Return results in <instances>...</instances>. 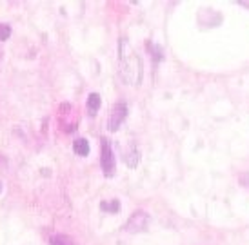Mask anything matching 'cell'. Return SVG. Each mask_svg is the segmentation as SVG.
Listing matches in <instances>:
<instances>
[{
	"mask_svg": "<svg viewBox=\"0 0 249 245\" xmlns=\"http://www.w3.org/2000/svg\"><path fill=\"white\" fill-rule=\"evenodd\" d=\"M149 224H151L149 212L144 209H135L131 214H129V218L125 220V224L122 229H124L125 232H129V234H139V232L147 231Z\"/></svg>",
	"mask_w": 249,
	"mask_h": 245,
	"instance_id": "cell-4",
	"label": "cell"
},
{
	"mask_svg": "<svg viewBox=\"0 0 249 245\" xmlns=\"http://www.w3.org/2000/svg\"><path fill=\"white\" fill-rule=\"evenodd\" d=\"M100 107H102V97H100V93H95L91 91L86 98V113H88V116H97V113L100 111Z\"/></svg>",
	"mask_w": 249,
	"mask_h": 245,
	"instance_id": "cell-7",
	"label": "cell"
},
{
	"mask_svg": "<svg viewBox=\"0 0 249 245\" xmlns=\"http://www.w3.org/2000/svg\"><path fill=\"white\" fill-rule=\"evenodd\" d=\"M49 245H76L75 240L71 238L70 234H66V232H53L48 240Z\"/></svg>",
	"mask_w": 249,
	"mask_h": 245,
	"instance_id": "cell-9",
	"label": "cell"
},
{
	"mask_svg": "<svg viewBox=\"0 0 249 245\" xmlns=\"http://www.w3.org/2000/svg\"><path fill=\"white\" fill-rule=\"evenodd\" d=\"M100 169H102V175L106 178H113L117 173V158H115V151L111 147L109 140L102 136L100 138Z\"/></svg>",
	"mask_w": 249,
	"mask_h": 245,
	"instance_id": "cell-3",
	"label": "cell"
},
{
	"mask_svg": "<svg viewBox=\"0 0 249 245\" xmlns=\"http://www.w3.org/2000/svg\"><path fill=\"white\" fill-rule=\"evenodd\" d=\"M55 122H56V129L62 134H71L78 129V124H80V114H78V109L71 102H62L58 104L55 113Z\"/></svg>",
	"mask_w": 249,
	"mask_h": 245,
	"instance_id": "cell-2",
	"label": "cell"
},
{
	"mask_svg": "<svg viewBox=\"0 0 249 245\" xmlns=\"http://www.w3.org/2000/svg\"><path fill=\"white\" fill-rule=\"evenodd\" d=\"M118 73L125 84L129 85H139L144 75L140 56L133 51L125 38H120L118 42Z\"/></svg>",
	"mask_w": 249,
	"mask_h": 245,
	"instance_id": "cell-1",
	"label": "cell"
},
{
	"mask_svg": "<svg viewBox=\"0 0 249 245\" xmlns=\"http://www.w3.org/2000/svg\"><path fill=\"white\" fill-rule=\"evenodd\" d=\"M145 49H147V53H149V56H151L155 62H162L164 60V49H162V46H159V44L151 42V40H147L145 42Z\"/></svg>",
	"mask_w": 249,
	"mask_h": 245,
	"instance_id": "cell-11",
	"label": "cell"
},
{
	"mask_svg": "<svg viewBox=\"0 0 249 245\" xmlns=\"http://www.w3.org/2000/svg\"><path fill=\"white\" fill-rule=\"evenodd\" d=\"M98 207L102 212H107V214H117L120 211V200L118 198H109V200H102L98 203Z\"/></svg>",
	"mask_w": 249,
	"mask_h": 245,
	"instance_id": "cell-10",
	"label": "cell"
},
{
	"mask_svg": "<svg viewBox=\"0 0 249 245\" xmlns=\"http://www.w3.org/2000/svg\"><path fill=\"white\" fill-rule=\"evenodd\" d=\"M0 193H2V182H0Z\"/></svg>",
	"mask_w": 249,
	"mask_h": 245,
	"instance_id": "cell-13",
	"label": "cell"
},
{
	"mask_svg": "<svg viewBox=\"0 0 249 245\" xmlns=\"http://www.w3.org/2000/svg\"><path fill=\"white\" fill-rule=\"evenodd\" d=\"M71 149H73V153L76 156H80V158H86L88 154H89L91 147H89V140L86 138V136H76L73 144H71Z\"/></svg>",
	"mask_w": 249,
	"mask_h": 245,
	"instance_id": "cell-8",
	"label": "cell"
},
{
	"mask_svg": "<svg viewBox=\"0 0 249 245\" xmlns=\"http://www.w3.org/2000/svg\"><path fill=\"white\" fill-rule=\"evenodd\" d=\"M11 36V28H9V24L6 22H0V42H4Z\"/></svg>",
	"mask_w": 249,
	"mask_h": 245,
	"instance_id": "cell-12",
	"label": "cell"
},
{
	"mask_svg": "<svg viewBox=\"0 0 249 245\" xmlns=\"http://www.w3.org/2000/svg\"><path fill=\"white\" fill-rule=\"evenodd\" d=\"M122 160H124V163L129 169H135L140 163V149L135 146L133 142L131 144H127V147L124 149V153H122Z\"/></svg>",
	"mask_w": 249,
	"mask_h": 245,
	"instance_id": "cell-6",
	"label": "cell"
},
{
	"mask_svg": "<svg viewBox=\"0 0 249 245\" xmlns=\"http://www.w3.org/2000/svg\"><path fill=\"white\" fill-rule=\"evenodd\" d=\"M127 104H125L124 100H118L115 104L111 105L109 109V114H107V120H106V127H107V131L109 133H117L120 126L124 124V120L127 118Z\"/></svg>",
	"mask_w": 249,
	"mask_h": 245,
	"instance_id": "cell-5",
	"label": "cell"
}]
</instances>
